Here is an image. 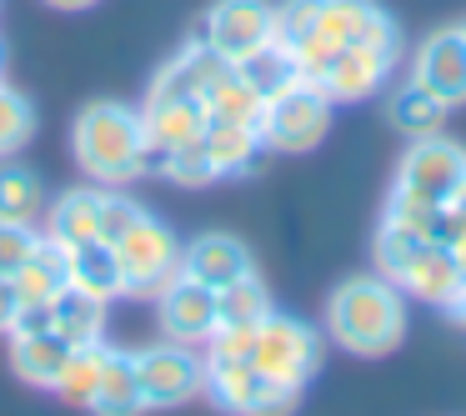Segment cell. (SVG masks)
<instances>
[{
	"label": "cell",
	"mask_w": 466,
	"mask_h": 416,
	"mask_svg": "<svg viewBox=\"0 0 466 416\" xmlns=\"http://www.w3.org/2000/svg\"><path fill=\"white\" fill-rule=\"evenodd\" d=\"M351 46H381V51H401V31L396 21L376 5V0H316L311 25L286 36L281 51L291 56L296 76L316 81L326 66Z\"/></svg>",
	"instance_id": "1"
},
{
	"label": "cell",
	"mask_w": 466,
	"mask_h": 416,
	"mask_svg": "<svg viewBox=\"0 0 466 416\" xmlns=\"http://www.w3.org/2000/svg\"><path fill=\"white\" fill-rule=\"evenodd\" d=\"M71 151H76V161H81V171L96 176V181H106V186L141 181L156 166L141 111H131V106H121V101L81 106V116H76V126H71Z\"/></svg>",
	"instance_id": "2"
},
{
	"label": "cell",
	"mask_w": 466,
	"mask_h": 416,
	"mask_svg": "<svg viewBox=\"0 0 466 416\" xmlns=\"http://www.w3.org/2000/svg\"><path fill=\"white\" fill-rule=\"evenodd\" d=\"M326 331L351 356H386L406 336V296L386 276H351L326 301Z\"/></svg>",
	"instance_id": "3"
},
{
	"label": "cell",
	"mask_w": 466,
	"mask_h": 416,
	"mask_svg": "<svg viewBox=\"0 0 466 416\" xmlns=\"http://www.w3.org/2000/svg\"><path fill=\"white\" fill-rule=\"evenodd\" d=\"M256 131H261L266 151L276 156H306L321 146V136L331 131V101L316 91L311 81H286L281 91L266 96L261 116H256Z\"/></svg>",
	"instance_id": "4"
},
{
	"label": "cell",
	"mask_w": 466,
	"mask_h": 416,
	"mask_svg": "<svg viewBox=\"0 0 466 416\" xmlns=\"http://www.w3.org/2000/svg\"><path fill=\"white\" fill-rule=\"evenodd\" d=\"M251 366L266 376V381L306 391V381L321 371V331H316V326H306L301 316L271 311L261 326H256Z\"/></svg>",
	"instance_id": "5"
},
{
	"label": "cell",
	"mask_w": 466,
	"mask_h": 416,
	"mask_svg": "<svg viewBox=\"0 0 466 416\" xmlns=\"http://www.w3.org/2000/svg\"><path fill=\"white\" fill-rule=\"evenodd\" d=\"M116 261L126 276V296H151L181 271V241L171 236V226H161L151 211L116 241Z\"/></svg>",
	"instance_id": "6"
},
{
	"label": "cell",
	"mask_w": 466,
	"mask_h": 416,
	"mask_svg": "<svg viewBox=\"0 0 466 416\" xmlns=\"http://www.w3.org/2000/svg\"><path fill=\"white\" fill-rule=\"evenodd\" d=\"M196 41H206L221 61L236 66L276 41V5L271 0H211Z\"/></svg>",
	"instance_id": "7"
},
{
	"label": "cell",
	"mask_w": 466,
	"mask_h": 416,
	"mask_svg": "<svg viewBox=\"0 0 466 416\" xmlns=\"http://www.w3.org/2000/svg\"><path fill=\"white\" fill-rule=\"evenodd\" d=\"M131 356H136V376H141L146 406H186V401L201 396L206 361L196 356V346L166 336V341H151Z\"/></svg>",
	"instance_id": "8"
},
{
	"label": "cell",
	"mask_w": 466,
	"mask_h": 416,
	"mask_svg": "<svg viewBox=\"0 0 466 416\" xmlns=\"http://www.w3.org/2000/svg\"><path fill=\"white\" fill-rule=\"evenodd\" d=\"M386 281H391L401 296H416V301H426V306H441L446 316L466 306V276H461V266H456V251L441 246L436 236H426Z\"/></svg>",
	"instance_id": "9"
},
{
	"label": "cell",
	"mask_w": 466,
	"mask_h": 416,
	"mask_svg": "<svg viewBox=\"0 0 466 416\" xmlns=\"http://www.w3.org/2000/svg\"><path fill=\"white\" fill-rule=\"evenodd\" d=\"M466 181V151L451 141V136H416L411 146L401 151V166H396V181L401 191L421 196V201L441 206L456 196V186Z\"/></svg>",
	"instance_id": "10"
},
{
	"label": "cell",
	"mask_w": 466,
	"mask_h": 416,
	"mask_svg": "<svg viewBox=\"0 0 466 416\" xmlns=\"http://www.w3.org/2000/svg\"><path fill=\"white\" fill-rule=\"evenodd\" d=\"M431 101H441L446 111L466 106V36L461 25H446V31H431L411 56V76Z\"/></svg>",
	"instance_id": "11"
},
{
	"label": "cell",
	"mask_w": 466,
	"mask_h": 416,
	"mask_svg": "<svg viewBox=\"0 0 466 416\" xmlns=\"http://www.w3.org/2000/svg\"><path fill=\"white\" fill-rule=\"evenodd\" d=\"M401 51H381V46H351L341 51L321 76H316V91L326 96L331 106H351V101H366V96H381L386 81H391Z\"/></svg>",
	"instance_id": "12"
},
{
	"label": "cell",
	"mask_w": 466,
	"mask_h": 416,
	"mask_svg": "<svg viewBox=\"0 0 466 416\" xmlns=\"http://www.w3.org/2000/svg\"><path fill=\"white\" fill-rule=\"evenodd\" d=\"M156 311H161V336H171V341H206L216 326V291L201 281H191L186 271H176L171 281L156 291Z\"/></svg>",
	"instance_id": "13"
},
{
	"label": "cell",
	"mask_w": 466,
	"mask_h": 416,
	"mask_svg": "<svg viewBox=\"0 0 466 416\" xmlns=\"http://www.w3.org/2000/svg\"><path fill=\"white\" fill-rule=\"evenodd\" d=\"M206 106L196 96H176V91H146L141 106V126H146V141L151 151H176V146H191L206 136Z\"/></svg>",
	"instance_id": "14"
},
{
	"label": "cell",
	"mask_w": 466,
	"mask_h": 416,
	"mask_svg": "<svg viewBox=\"0 0 466 416\" xmlns=\"http://www.w3.org/2000/svg\"><path fill=\"white\" fill-rule=\"evenodd\" d=\"M181 271L191 276V281L221 291V286H231L236 276L256 271V266H251V251H246L236 236L211 231V236H196L191 246H181Z\"/></svg>",
	"instance_id": "15"
},
{
	"label": "cell",
	"mask_w": 466,
	"mask_h": 416,
	"mask_svg": "<svg viewBox=\"0 0 466 416\" xmlns=\"http://www.w3.org/2000/svg\"><path fill=\"white\" fill-rule=\"evenodd\" d=\"M66 286H81V291L101 296V301L126 296V276H121V261H116V246H106L101 236L66 246Z\"/></svg>",
	"instance_id": "16"
},
{
	"label": "cell",
	"mask_w": 466,
	"mask_h": 416,
	"mask_svg": "<svg viewBox=\"0 0 466 416\" xmlns=\"http://www.w3.org/2000/svg\"><path fill=\"white\" fill-rule=\"evenodd\" d=\"M201 361H206L201 396H211V401L221 406V411H231V416H251L266 376L256 371L251 361H221V356H201Z\"/></svg>",
	"instance_id": "17"
},
{
	"label": "cell",
	"mask_w": 466,
	"mask_h": 416,
	"mask_svg": "<svg viewBox=\"0 0 466 416\" xmlns=\"http://www.w3.org/2000/svg\"><path fill=\"white\" fill-rule=\"evenodd\" d=\"M151 411L141 396V376H136V356L131 351H106V371L96 381V396H91V416H141Z\"/></svg>",
	"instance_id": "18"
},
{
	"label": "cell",
	"mask_w": 466,
	"mask_h": 416,
	"mask_svg": "<svg viewBox=\"0 0 466 416\" xmlns=\"http://www.w3.org/2000/svg\"><path fill=\"white\" fill-rule=\"evenodd\" d=\"M206 156H211L216 176H246L256 171V161L266 156V141L256 126H241V121H206V136H201Z\"/></svg>",
	"instance_id": "19"
},
{
	"label": "cell",
	"mask_w": 466,
	"mask_h": 416,
	"mask_svg": "<svg viewBox=\"0 0 466 416\" xmlns=\"http://www.w3.org/2000/svg\"><path fill=\"white\" fill-rule=\"evenodd\" d=\"M46 241L51 246H76V241H96L101 236V191H66L51 201V211H46Z\"/></svg>",
	"instance_id": "20"
},
{
	"label": "cell",
	"mask_w": 466,
	"mask_h": 416,
	"mask_svg": "<svg viewBox=\"0 0 466 416\" xmlns=\"http://www.w3.org/2000/svg\"><path fill=\"white\" fill-rule=\"evenodd\" d=\"M56 336L66 346H86V341H106V321H111V301L81 291V286H61L56 291Z\"/></svg>",
	"instance_id": "21"
},
{
	"label": "cell",
	"mask_w": 466,
	"mask_h": 416,
	"mask_svg": "<svg viewBox=\"0 0 466 416\" xmlns=\"http://www.w3.org/2000/svg\"><path fill=\"white\" fill-rule=\"evenodd\" d=\"M221 66H231V61H221L206 41H191V46H181L161 71H156L151 91H176V96H196V101H201L206 86L221 76Z\"/></svg>",
	"instance_id": "22"
},
{
	"label": "cell",
	"mask_w": 466,
	"mask_h": 416,
	"mask_svg": "<svg viewBox=\"0 0 466 416\" xmlns=\"http://www.w3.org/2000/svg\"><path fill=\"white\" fill-rule=\"evenodd\" d=\"M66 356H71V346H66L56 331H41V336H11V366H15V376H21L25 386L56 391Z\"/></svg>",
	"instance_id": "23"
},
{
	"label": "cell",
	"mask_w": 466,
	"mask_h": 416,
	"mask_svg": "<svg viewBox=\"0 0 466 416\" xmlns=\"http://www.w3.org/2000/svg\"><path fill=\"white\" fill-rule=\"evenodd\" d=\"M201 106H206V116H211V121H241V126H256V116H261L266 96L256 91V86L246 81V76L236 71V66H221V76H216V81L206 86Z\"/></svg>",
	"instance_id": "24"
},
{
	"label": "cell",
	"mask_w": 466,
	"mask_h": 416,
	"mask_svg": "<svg viewBox=\"0 0 466 416\" xmlns=\"http://www.w3.org/2000/svg\"><path fill=\"white\" fill-rule=\"evenodd\" d=\"M271 311H276L271 291H266V281L256 271L236 276L231 286L216 291V326H256V321H266Z\"/></svg>",
	"instance_id": "25"
},
{
	"label": "cell",
	"mask_w": 466,
	"mask_h": 416,
	"mask_svg": "<svg viewBox=\"0 0 466 416\" xmlns=\"http://www.w3.org/2000/svg\"><path fill=\"white\" fill-rule=\"evenodd\" d=\"M386 116H391L396 131L416 141V136H436V131H441L446 106H441V101H431V96H426L416 81H401L391 96H386Z\"/></svg>",
	"instance_id": "26"
},
{
	"label": "cell",
	"mask_w": 466,
	"mask_h": 416,
	"mask_svg": "<svg viewBox=\"0 0 466 416\" xmlns=\"http://www.w3.org/2000/svg\"><path fill=\"white\" fill-rule=\"evenodd\" d=\"M106 351H111L106 341L71 346V356H66V366H61V381H56V396H61L66 406H86V411H91L96 381H101V371H106Z\"/></svg>",
	"instance_id": "27"
},
{
	"label": "cell",
	"mask_w": 466,
	"mask_h": 416,
	"mask_svg": "<svg viewBox=\"0 0 466 416\" xmlns=\"http://www.w3.org/2000/svg\"><path fill=\"white\" fill-rule=\"evenodd\" d=\"M11 281H15V296H21V301H51L66 286V251L51 241H41V251H35Z\"/></svg>",
	"instance_id": "28"
},
{
	"label": "cell",
	"mask_w": 466,
	"mask_h": 416,
	"mask_svg": "<svg viewBox=\"0 0 466 416\" xmlns=\"http://www.w3.org/2000/svg\"><path fill=\"white\" fill-rule=\"evenodd\" d=\"M46 201V186L25 166H0V221H31Z\"/></svg>",
	"instance_id": "29"
},
{
	"label": "cell",
	"mask_w": 466,
	"mask_h": 416,
	"mask_svg": "<svg viewBox=\"0 0 466 416\" xmlns=\"http://www.w3.org/2000/svg\"><path fill=\"white\" fill-rule=\"evenodd\" d=\"M236 71H241L261 96H271V91H281L286 81H296V66H291V56L281 51V41H271V46H261L256 56L236 61Z\"/></svg>",
	"instance_id": "30"
},
{
	"label": "cell",
	"mask_w": 466,
	"mask_h": 416,
	"mask_svg": "<svg viewBox=\"0 0 466 416\" xmlns=\"http://www.w3.org/2000/svg\"><path fill=\"white\" fill-rule=\"evenodd\" d=\"M156 166H161V176H166V181H176V186H211V181H221L201 141L176 146V151H161V156H156Z\"/></svg>",
	"instance_id": "31"
},
{
	"label": "cell",
	"mask_w": 466,
	"mask_h": 416,
	"mask_svg": "<svg viewBox=\"0 0 466 416\" xmlns=\"http://www.w3.org/2000/svg\"><path fill=\"white\" fill-rule=\"evenodd\" d=\"M35 136V111L31 101H25L21 91H11V86H0V161L5 156H15L25 141Z\"/></svg>",
	"instance_id": "32"
},
{
	"label": "cell",
	"mask_w": 466,
	"mask_h": 416,
	"mask_svg": "<svg viewBox=\"0 0 466 416\" xmlns=\"http://www.w3.org/2000/svg\"><path fill=\"white\" fill-rule=\"evenodd\" d=\"M46 236L31 221H0V276H15L35 251H41Z\"/></svg>",
	"instance_id": "33"
},
{
	"label": "cell",
	"mask_w": 466,
	"mask_h": 416,
	"mask_svg": "<svg viewBox=\"0 0 466 416\" xmlns=\"http://www.w3.org/2000/svg\"><path fill=\"white\" fill-rule=\"evenodd\" d=\"M436 211H441V206H431V201H421V196H411V191H401V186H391V196H386V211H381V221L416 226V231H426V236H431V226H436Z\"/></svg>",
	"instance_id": "34"
},
{
	"label": "cell",
	"mask_w": 466,
	"mask_h": 416,
	"mask_svg": "<svg viewBox=\"0 0 466 416\" xmlns=\"http://www.w3.org/2000/svg\"><path fill=\"white\" fill-rule=\"evenodd\" d=\"M141 216H146V206H136L131 196H121V191H101V241H106V246H116L136 221H141Z\"/></svg>",
	"instance_id": "35"
},
{
	"label": "cell",
	"mask_w": 466,
	"mask_h": 416,
	"mask_svg": "<svg viewBox=\"0 0 466 416\" xmlns=\"http://www.w3.org/2000/svg\"><path fill=\"white\" fill-rule=\"evenodd\" d=\"M261 326V321H256ZM256 326H211L206 336V356H221V361H251V346H256Z\"/></svg>",
	"instance_id": "36"
},
{
	"label": "cell",
	"mask_w": 466,
	"mask_h": 416,
	"mask_svg": "<svg viewBox=\"0 0 466 416\" xmlns=\"http://www.w3.org/2000/svg\"><path fill=\"white\" fill-rule=\"evenodd\" d=\"M431 236H436L441 246H456V241L466 236V181L456 186V196H451V201H441V211H436Z\"/></svg>",
	"instance_id": "37"
},
{
	"label": "cell",
	"mask_w": 466,
	"mask_h": 416,
	"mask_svg": "<svg viewBox=\"0 0 466 416\" xmlns=\"http://www.w3.org/2000/svg\"><path fill=\"white\" fill-rule=\"evenodd\" d=\"M56 301V296H51ZM51 301H21L11 316V331L5 336H41V331H56V306Z\"/></svg>",
	"instance_id": "38"
},
{
	"label": "cell",
	"mask_w": 466,
	"mask_h": 416,
	"mask_svg": "<svg viewBox=\"0 0 466 416\" xmlns=\"http://www.w3.org/2000/svg\"><path fill=\"white\" fill-rule=\"evenodd\" d=\"M296 406H301V391H296V386L266 381L261 396H256V406H251V416H296Z\"/></svg>",
	"instance_id": "39"
},
{
	"label": "cell",
	"mask_w": 466,
	"mask_h": 416,
	"mask_svg": "<svg viewBox=\"0 0 466 416\" xmlns=\"http://www.w3.org/2000/svg\"><path fill=\"white\" fill-rule=\"evenodd\" d=\"M15 306H21V296H15V281H11V276H0V336L11 331Z\"/></svg>",
	"instance_id": "40"
},
{
	"label": "cell",
	"mask_w": 466,
	"mask_h": 416,
	"mask_svg": "<svg viewBox=\"0 0 466 416\" xmlns=\"http://www.w3.org/2000/svg\"><path fill=\"white\" fill-rule=\"evenodd\" d=\"M46 5H51V11H91L96 0H46Z\"/></svg>",
	"instance_id": "41"
},
{
	"label": "cell",
	"mask_w": 466,
	"mask_h": 416,
	"mask_svg": "<svg viewBox=\"0 0 466 416\" xmlns=\"http://www.w3.org/2000/svg\"><path fill=\"white\" fill-rule=\"evenodd\" d=\"M451 251H456V266H461V276H466V236H461V241L451 246Z\"/></svg>",
	"instance_id": "42"
},
{
	"label": "cell",
	"mask_w": 466,
	"mask_h": 416,
	"mask_svg": "<svg viewBox=\"0 0 466 416\" xmlns=\"http://www.w3.org/2000/svg\"><path fill=\"white\" fill-rule=\"evenodd\" d=\"M451 321H456V326H461V331H466V306H461V311H451Z\"/></svg>",
	"instance_id": "43"
},
{
	"label": "cell",
	"mask_w": 466,
	"mask_h": 416,
	"mask_svg": "<svg viewBox=\"0 0 466 416\" xmlns=\"http://www.w3.org/2000/svg\"><path fill=\"white\" fill-rule=\"evenodd\" d=\"M0 66H5V46H0Z\"/></svg>",
	"instance_id": "44"
},
{
	"label": "cell",
	"mask_w": 466,
	"mask_h": 416,
	"mask_svg": "<svg viewBox=\"0 0 466 416\" xmlns=\"http://www.w3.org/2000/svg\"><path fill=\"white\" fill-rule=\"evenodd\" d=\"M461 36H466V21H461Z\"/></svg>",
	"instance_id": "45"
}]
</instances>
